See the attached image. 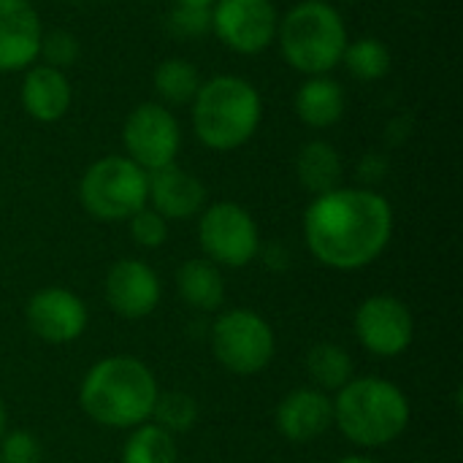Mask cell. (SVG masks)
Instances as JSON below:
<instances>
[{
    "mask_svg": "<svg viewBox=\"0 0 463 463\" xmlns=\"http://www.w3.org/2000/svg\"><path fill=\"white\" fill-rule=\"evenodd\" d=\"M296 176L301 187L315 198L331 193L342 182V155L336 152L334 144L323 138H312L296 155Z\"/></svg>",
    "mask_w": 463,
    "mask_h": 463,
    "instance_id": "cell-19",
    "label": "cell"
},
{
    "mask_svg": "<svg viewBox=\"0 0 463 463\" xmlns=\"http://www.w3.org/2000/svg\"><path fill=\"white\" fill-rule=\"evenodd\" d=\"M190 109L195 138L212 152L244 146L263 119L260 92L250 79L236 73H220L201 81Z\"/></svg>",
    "mask_w": 463,
    "mask_h": 463,
    "instance_id": "cell-3",
    "label": "cell"
},
{
    "mask_svg": "<svg viewBox=\"0 0 463 463\" xmlns=\"http://www.w3.org/2000/svg\"><path fill=\"white\" fill-rule=\"evenodd\" d=\"M391 49L385 46V41L364 35L358 41H350L345 54H342V65L347 68V73L358 81H380L391 73Z\"/></svg>",
    "mask_w": 463,
    "mask_h": 463,
    "instance_id": "cell-24",
    "label": "cell"
},
{
    "mask_svg": "<svg viewBox=\"0 0 463 463\" xmlns=\"http://www.w3.org/2000/svg\"><path fill=\"white\" fill-rule=\"evenodd\" d=\"M355 334L377 358L402 355L415 336V317L396 296H369L355 312Z\"/></svg>",
    "mask_w": 463,
    "mask_h": 463,
    "instance_id": "cell-11",
    "label": "cell"
},
{
    "mask_svg": "<svg viewBox=\"0 0 463 463\" xmlns=\"http://www.w3.org/2000/svg\"><path fill=\"white\" fill-rule=\"evenodd\" d=\"M342 3H361V0H342Z\"/></svg>",
    "mask_w": 463,
    "mask_h": 463,
    "instance_id": "cell-34",
    "label": "cell"
},
{
    "mask_svg": "<svg viewBox=\"0 0 463 463\" xmlns=\"http://www.w3.org/2000/svg\"><path fill=\"white\" fill-rule=\"evenodd\" d=\"M393 236V209L372 187H336L304 212V241L328 269L358 271L374 263Z\"/></svg>",
    "mask_w": 463,
    "mask_h": 463,
    "instance_id": "cell-1",
    "label": "cell"
},
{
    "mask_svg": "<svg viewBox=\"0 0 463 463\" xmlns=\"http://www.w3.org/2000/svg\"><path fill=\"white\" fill-rule=\"evenodd\" d=\"M334 423V399L320 388H298L277 407V429L288 442L304 445L323 437Z\"/></svg>",
    "mask_w": 463,
    "mask_h": 463,
    "instance_id": "cell-16",
    "label": "cell"
},
{
    "mask_svg": "<svg viewBox=\"0 0 463 463\" xmlns=\"http://www.w3.org/2000/svg\"><path fill=\"white\" fill-rule=\"evenodd\" d=\"M296 117L315 130L334 128L347 109L345 87L331 76H307V81L296 90L293 98Z\"/></svg>",
    "mask_w": 463,
    "mask_h": 463,
    "instance_id": "cell-18",
    "label": "cell"
},
{
    "mask_svg": "<svg viewBox=\"0 0 463 463\" xmlns=\"http://www.w3.org/2000/svg\"><path fill=\"white\" fill-rule=\"evenodd\" d=\"M152 420H155V426L165 429L168 434L190 431L195 426V420H198V402L190 393H182V391L157 393Z\"/></svg>",
    "mask_w": 463,
    "mask_h": 463,
    "instance_id": "cell-25",
    "label": "cell"
},
{
    "mask_svg": "<svg viewBox=\"0 0 463 463\" xmlns=\"http://www.w3.org/2000/svg\"><path fill=\"white\" fill-rule=\"evenodd\" d=\"M203 182L176 163L146 174V206L163 220H190L203 212Z\"/></svg>",
    "mask_w": 463,
    "mask_h": 463,
    "instance_id": "cell-15",
    "label": "cell"
},
{
    "mask_svg": "<svg viewBox=\"0 0 463 463\" xmlns=\"http://www.w3.org/2000/svg\"><path fill=\"white\" fill-rule=\"evenodd\" d=\"M412 463H420V461H412Z\"/></svg>",
    "mask_w": 463,
    "mask_h": 463,
    "instance_id": "cell-35",
    "label": "cell"
},
{
    "mask_svg": "<svg viewBox=\"0 0 463 463\" xmlns=\"http://www.w3.org/2000/svg\"><path fill=\"white\" fill-rule=\"evenodd\" d=\"M152 84L163 106H184V103H193L201 87V73L190 60L168 57L155 68Z\"/></svg>",
    "mask_w": 463,
    "mask_h": 463,
    "instance_id": "cell-21",
    "label": "cell"
},
{
    "mask_svg": "<svg viewBox=\"0 0 463 463\" xmlns=\"http://www.w3.org/2000/svg\"><path fill=\"white\" fill-rule=\"evenodd\" d=\"M27 328L46 345L76 342L87 328V307L68 288H41L24 309Z\"/></svg>",
    "mask_w": 463,
    "mask_h": 463,
    "instance_id": "cell-12",
    "label": "cell"
},
{
    "mask_svg": "<svg viewBox=\"0 0 463 463\" xmlns=\"http://www.w3.org/2000/svg\"><path fill=\"white\" fill-rule=\"evenodd\" d=\"M122 463H179L176 439L155 423H141L122 448Z\"/></svg>",
    "mask_w": 463,
    "mask_h": 463,
    "instance_id": "cell-23",
    "label": "cell"
},
{
    "mask_svg": "<svg viewBox=\"0 0 463 463\" xmlns=\"http://www.w3.org/2000/svg\"><path fill=\"white\" fill-rule=\"evenodd\" d=\"M334 423L361 448H385L410 423L404 391L380 377H353L334 399Z\"/></svg>",
    "mask_w": 463,
    "mask_h": 463,
    "instance_id": "cell-5",
    "label": "cell"
},
{
    "mask_svg": "<svg viewBox=\"0 0 463 463\" xmlns=\"http://www.w3.org/2000/svg\"><path fill=\"white\" fill-rule=\"evenodd\" d=\"M339 463H377V461H372V458H366V456H347V458H342Z\"/></svg>",
    "mask_w": 463,
    "mask_h": 463,
    "instance_id": "cell-32",
    "label": "cell"
},
{
    "mask_svg": "<svg viewBox=\"0 0 463 463\" xmlns=\"http://www.w3.org/2000/svg\"><path fill=\"white\" fill-rule=\"evenodd\" d=\"M277 342L271 326L252 309L222 312L212 326V353L233 374L263 372L274 358Z\"/></svg>",
    "mask_w": 463,
    "mask_h": 463,
    "instance_id": "cell-7",
    "label": "cell"
},
{
    "mask_svg": "<svg viewBox=\"0 0 463 463\" xmlns=\"http://www.w3.org/2000/svg\"><path fill=\"white\" fill-rule=\"evenodd\" d=\"M198 241L206 260L228 269H241L260 252V233L252 214L233 201H220L203 209L198 220Z\"/></svg>",
    "mask_w": 463,
    "mask_h": 463,
    "instance_id": "cell-8",
    "label": "cell"
},
{
    "mask_svg": "<svg viewBox=\"0 0 463 463\" xmlns=\"http://www.w3.org/2000/svg\"><path fill=\"white\" fill-rule=\"evenodd\" d=\"M106 304L125 320L149 317L160 304L157 274L144 260H117L106 274Z\"/></svg>",
    "mask_w": 463,
    "mask_h": 463,
    "instance_id": "cell-13",
    "label": "cell"
},
{
    "mask_svg": "<svg viewBox=\"0 0 463 463\" xmlns=\"http://www.w3.org/2000/svg\"><path fill=\"white\" fill-rule=\"evenodd\" d=\"M79 201L100 222H128L146 206V171L125 155H106L84 171Z\"/></svg>",
    "mask_w": 463,
    "mask_h": 463,
    "instance_id": "cell-6",
    "label": "cell"
},
{
    "mask_svg": "<svg viewBox=\"0 0 463 463\" xmlns=\"http://www.w3.org/2000/svg\"><path fill=\"white\" fill-rule=\"evenodd\" d=\"M176 290L187 307L198 312H214L225 301V279L220 266L206 258H193L176 271Z\"/></svg>",
    "mask_w": 463,
    "mask_h": 463,
    "instance_id": "cell-20",
    "label": "cell"
},
{
    "mask_svg": "<svg viewBox=\"0 0 463 463\" xmlns=\"http://www.w3.org/2000/svg\"><path fill=\"white\" fill-rule=\"evenodd\" d=\"M128 228H130V239L138 244V247H146V250H155V247H163L165 239H168V220H163L155 209L144 206L141 212H136L130 220H128Z\"/></svg>",
    "mask_w": 463,
    "mask_h": 463,
    "instance_id": "cell-27",
    "label": "cell"
},
{
    "mask_svg": "<svg viewBox=\"0 0 463 463\" xmlns=\"http://www.w3.org/2000/svg\"><path fill=\"white\" fill-rule=\"evenodd\" d=\"M19 100L24 114L35 122H57L68 114L73 90L65 71L52 65H30L19 87Z\"/></svg>",
    "mask_w": 463,
    "mask_h": 463,
    "instance_id": "cell-17",
    "label": "cell"
},
{
    "mask_svg": "<svg viewBox=\"0 0 463 463\" xmlns=\"http://www.w3.org/2000/svg\"><path fill=\"white\" fill-rule=\"evenodd\" d=\"M122 144L125 157H130L136 165H141L146 174L165 168L176 163L179 146H182V128L179 119L168 106L160 100L138 103L122 125Z\"/></svg>",
    "mask_w": 463,
    "mask_h": 463,
    "instance_id": "cell-9",
    "label": "cell"
},
{
    "mask_svg": "<svg viewBox=\"0 0 463 463\" xmlns=\"http://www.w3.org/2000/svg\"><path fill=\"white\" fill-rule=\"evenodd\" d=\"M157 393V380L146 364L130 355H111L84 374L79 404L98 426L136 429L152 418Z\"/></svg>",
    "mask_w": 463,
    "mask_h": 463,
    "instance_id": "cell-2",
    "label": "cell"
},
{
    "mask_svg": "<svg viewBox=\"0 0 463 463\" xmlns=\"http://www.w3.org/2000/svg\"><path fill=\"white\" fill-rule=\"evenodd\" d=\"M41 16L30 0H0V73L27 71L41 52Z\"/></svg>",
    "mask_w": 463,
    "mask_h": 463,
    "instance_id": "cell-14",
    "label": "cell"
},
{
    "mask_svg": "<svg viewBox=\"0 0 463 463\" xmlns=\"http://www.w3.org/2000/svg\"><path fill=\"white\" fill-rule=\"evenodd\" d=\"M285 62L304 76H328L350 43L342 14L328 0H301L279 16L277 38Z\"/></svg>",
    "mask_w": 463,
    "mask_h": 463,
    "instance_id": "cell-4",
    "label": "cell"
},
{
    "mask_svg": "<svg viewBox=\"0 0 463 463\" xmlns=\"http://www.w3.org/2000/svg\"><path fill=\"white\" fill-rule=\"evenodd\" d=\"M279 14L271 0H217L212 33L236 54H260L277 38Z\"/></svg>",
    "mask_w": 463,
    "mask_h": 463,
    "instance_id": "cell-10",
    "label": "cell"
},
{
    "mask_svg": "<svg viewBox=\"0 0 463 463\" xmlns=\"http://www.w3.org/2000/svg\"><path fill=\"white\" fill-rule=\"evenodd\" d=\"M168 22H171V30H174L176 35L195 38V35H203V33L212 30V8L174 5Z\"/></svg>",
    "mask_w": 463,
    "mask_h": 463,
    "instance_id": "cell-29",
    "label": "cell"
},
{
    "mask_svg": "<svg viewBox=\"0 0 463 463\" xmlns=\"http://www.w3.org/2000/svg\"><path fill=\"white\" fill-rule=\"evenodd\" d=\"M307 372L315 380V385L320 391H342L353 377H355V366L350 353L342 345L334 342H323L315 345L307 355Z\"/></svg>",
    "mask_w": 463,
    "mask_h": 463,
    "instance_id": "cell-22",
    "label": "cell"
},
{
    "mask_svg": "<svg viewBox=\"0 0 463 463\" xmlns=\"http://www.w3.org/2000/svg\"><path fill=\"white\" fill-rule=\"evenodd\" d=\"M217 0H176V5H193V8H212Z\"/></svg>",
    "mask_w": 463,
    "mask_h": 463,
    "instance_id": "cell-31",
    "label": "cell"
},
{
    "mask_svg": "<svg viewBox=\"0 0 463 463\" xmlns=\"http://www.w3.org/2000/svg\"><path fill=\"white\" fill-rule=\"evenodd\" d=\"M388 174V160H385V155H377V152H372V155H366L364 160H361V179L364 182H380L383 176Z\"/></svg>",
    "mask_w": 463,
    "mask_h": 463,
    "instance_id": "cell-30",
    "label": "cell"
},
{
    "mask_svg": "<svg viewBox=\"0 0 463 463\" xmlns=\"http://www.w3.org/2000/svg\"><path fill=\"white\" fill-rule=\"evenodd\" d=\"M5 431V407H3V399H0V437Z\"/></svg>",
    "mask_w": 463,
    "mask_h": 463,
    "instance_id": "cell-33",
    "label": "cell"
},
{
    "mask_svg": "<svg viewBox=\"0 0 463 463\" xmlns=\"http://www.w3.org/2000/svg\"><path fill=\"white\" fill-rule=\"evenodd\" d=\"M79 38L68 30H49L43 33L41 38V52L38 57H43V65H52V68H71L76 60H79Z\"/></svg>",
    "mask_w": 463,
    "mask_h": 463,
    "instance_id": "cell-26",
    "label": "cell"
},
{
    "mask_svg": "<svg viewBox=\"0 0 463 463\" xmlns=\"http://www.w3.org/2000/svg\"><path fill=\"white\" fill-rule=\"evenodd\" d=\"M41 442L30 431H11L0 437V463H41Z\"/></svg>",
    "mask_w": 463,
    "mask_h": 463,
    "instance_id": "cell-28",
    "label": "cell"
}]
</instances>
